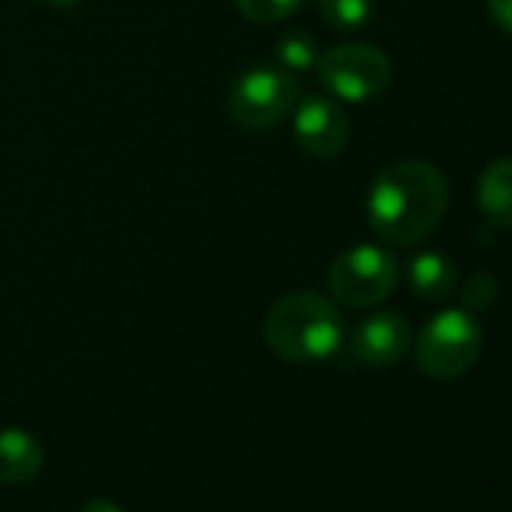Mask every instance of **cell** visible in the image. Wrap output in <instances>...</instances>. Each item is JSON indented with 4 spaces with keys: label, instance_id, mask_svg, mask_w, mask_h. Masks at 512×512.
<instances>
[{
    "label": "cell",
    "instance_id": "obj_13",
    "mask_svg": "<svg viewBox=\"0 0 512 512\" xmlns=\"http://www.w3.org/2000/svg\"><path fill=\"white\" fill-rule=\"evenodd\" d=\"M320 13L335 31H362L371 22V0H320Z\"/></svg>",
    "mask_w": 512,
    "mask_h": 512
},
{
    "label": "cell",
    "instance_id": "obj_17",
    "mask_svg": "<svg viewBox=\"0 0 512 512\" xmlns=\"http://www.w3.org/2000/svg\"><path fill=\"white\" fill-rule=\"evenodd\" d=\"M82 512H124V509L115 500H109V497H94V500H88L82 506Z\"/></svg>",
    "mask_w": 512,
    "mask_h": 512
},
{
    "label": "cell",
    "instance_id": "obj_14",
    "mask_svg": "<svg viewBox=\"0 0 512 512\" xmlns=\"http://www.w3.org/2000/svg\"><path fill=\"white\" fill-rule=\"evenodd\" d=\"M235 7L253 25H272L293 16L302 7V0H235Z\"/></svg>",
    "mask_w": 512,
    "mask_h": 512
},
{
    "label": "cell",
    "instance_id": "obj_12",
    "mask_svg": "<svg viewBox=\"0 0 512 512\" xmlns=\"http://www.w3.org/2000/svg\"><path fill=\"white\" fill-rule=\"evenodd\" d=\"M275 58H278L281 70H287V73H308L320 61V43L308 31H290L278 40Z\"/></svg>",
    "mask_w": 512,
    "mask_h": 512
},
{
    "label": "cell",
    "instance_id": "obj_4",
    "mask_svg": "<svg viewBox=\"0 0 512 512\" xmlns=\"http://www.w3.org/2000/svg\"><path fill=\"white\" fill-rule=\"evenodd\" d=\"M299 103V82L281 67H256L235 79L226 94V115L244 130H266L281 124Z\"/></svg>",
    "mask_w": 512,
    "mask_h": 512
},
{
    "label": "cell",
    "instance_id": "obj_6",
    "mask_svg": "<svg viewBox=\"0 0 512 512\" xmlns=\"http://www.w3.org/2000/svg\"><path fill=\"white\" fill-rule=\"evenodd\" d=\"M317 76L335 100L368 103L389 88L392 64L377 46L350 43V46H338L320 55Z\"/></svg>",
    "mask_w": 512,
    "mask_h": 512
},
{
    "label": "cell",
    "instance_id": "obj_3",
    "mask_svg": "<svg viewBox=\"0 0 512 512\" xmlns=\"http://www.w3.org/2000/svg\"><path fill=\"white\" fill-rule=\"evenodd\" d=\"M482 350V329L464 308L434 314L416 338V365L434 380L461 377Z\"/></svg>",
    "mask_w": 512,
    "mask_h": 512
},
{
    "label": "cell",
    "instance_id": "obj_2",
    "mask_svg": "<svg viewBox=\"0 0 512 512\" xmlns=\"http://www.w3.org/2000/svg\"><path fill=\"white\" fill-rule=\"evenodd\" d=\"M266 344L287 362L311 365L332 359L347 335L341 311L317 293L284 296L263 326Z\"/></svg>",
    "mask_w": 512,
    "mask_h": 512
},
{
    "label": "cell",
    "instance_id": "obj_9",
    "mask_svg": "<svg viewBox=\"0 0 512 512\" xmlns=\"http://www.w3.org/2000/svg\"><path fill=\"white\" fill-rule=\"evenodd\" d=\"M43 461H46V452L34 434L22 428L0 431V482L4 485L31 482L43 470Z\"/></svg>",
    "mask_w": 512,
    "mask_h": 512
},
{
    "label": "cell",
    "instance_id": "obj_5",
    "mask_svg": "<svg viewBox=\"0 0 512 512\" xmlns=\"http://www.w3.org/2000/svg\"><path fill=\"white\" fill-rule=\"evenodd\" d=\"M398 287L395 256L377 244H353L329 269V290L347 308H374Z\"/></svg>",
    "mask_w": 512,
    "mask_h": 512
},
{
    "label": "cell",
    "instance_id": "obj_1",
    "mask_svg": "<svg viewBox=\"0 0 512 512\" xmlns=\"http://www.w3.org/2000/svg\"><path fill=\"white\" fill-rule=\"evenodd\" d=\"M449 208L443 172L422 160L386 166L368 190V223L389 244H416L428 238Z\"/></svg>",
    "mask_w": 512,
    "mask_h": 512
},
{
    "label": "cell",
    "instance_id": "obj_15",
    "mask_svg": "<svg viewBox=\"0 0 512 512\" xmlns=\"http://www.w3.org/2000/svg\"><path fill=\"white\" fill-rule=\"evenodd\" d=\"M497 299V281L488 278V275H473L464 290H461V305L464 311H488Z\"/></svg>",
    "mask_w": 512,
    "mask_h": 512
},
{
    "label": "cell",
    "instance_id": "obj_10",
    "mask_svg": "<svg viewBox=\"0 0 512 512\" xmlns=\"http://www.w3.org/2000/svg\"><path fill=\"white\" fill-rule=\"evenodd\" d=\"M476 202L491 226L512 229V160H494L476 181Z\"/></svg>",
    "mask_w": 512,
    "mask_h": 512
},
{
    "label": "cell",
    "instance_id": "obj_16",
    "mask_svg": "<svg viewBox=\"0 0 512 512\" xmlns=\"http://www.w3.org/2000/svg\"><path fill=\"white\" fill-rule=\"evenodd\" d=\"M488 13H491L494 25L512 37V0H488Z\"/></svg>",
    "mask_w": 512,
    "mask_h": 512
},
{
    "label": "cell",
    "instance_id": "obj_11",
    "mask_svg": "<svg viewBox=\"0 0 512 512\" xmlns=\"http://www.w3.org/2000/svg\"><path fill=\"white\" fill-rule=\"evenodd\" d=\"M407 284L425 302H446L458 287V272H455L452 260H446L443 253L425 250V253H416L410 260Z\"/></svg>",
    "mask_w": 512,
    "mask_h": 512
},
{
    "label": "cell",
    "instance_id": "obj_7",
    "mask_svg": "<svg viewBox=\"0 0 512 512\" xmlns=\"http://www.w3.org/2000/svg\"><path fill=\"white\" fill-rule=\"evenodd\" d=\"M293 133L296 142L314 157H335L347 148L350 121L347 112L323 94H311L293 109Z\"/></svg>",
    "mask_w": 512,
    "mask_h": 512
},
{
    "label": "cell",
    "instance_id": "obj_18",
    "mask_svg": "<svg viewBox=\"0 0 512 512\" xmlns=\"http://www.w3.org/2000/svg\"><path fill=\"white\" fill-rule=\"evenodd\" d=\"M49 7H55V10H73V7H79L82 0H46Z\"/></svg>",
    "mask_w": 512,
    "mask_h": 512
},
{
    "label": "cell",
    "instance_id": "obj_8",
    "mask_svg": "<svg viewBox=\"0 0 512 512\" xmlns=\"http://www.w3.org/2000/svg\"><path fill=\"white\" fill-rule=\"evenodd\" d=\"M410 323L398 314H374L362 320L350 338V353L368 368H389L410 350Z\"/></svg>",
    "mask_w": 512,
    "mask_h": 512
}]
</instances>
